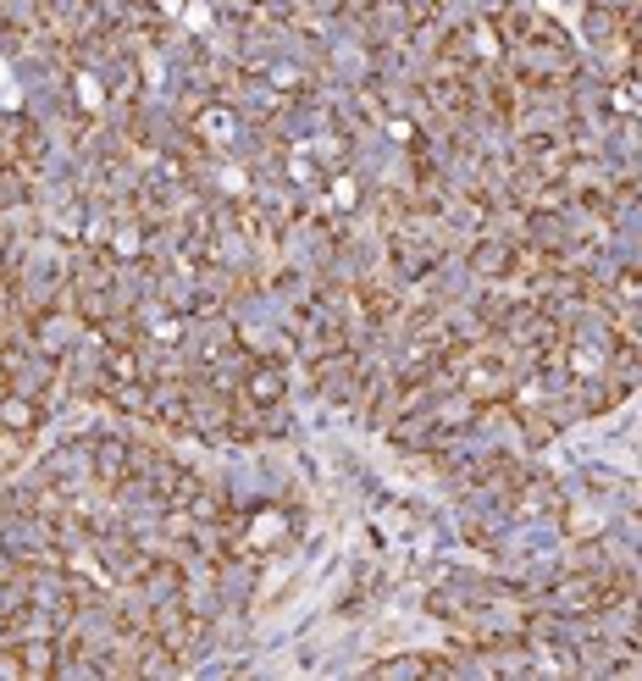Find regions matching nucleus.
I'll return each mask as SVG.
<instances>
[{"instance_id": "f257e3e1", "label": "nucleus", "mask_w": 642, "mask_h": 681, "mask_svg": "<svg viewBox=\"0 0 642 681\" xmlns=\"http://www.w3.org/2000/svg\"><path fill=\"white\" fill-rule=\"evenodd\" d=\"M144 587H150L155 598H172V593L183 587V571H178V565H167V560H161V565H144Z\"/></svg>"}, {"instance_id": "f03ea898", "label": "nucleus", "mask_w": 642, "mask_h": 681, "mask_svg": "<svg viewBox=\"0 0 642 681\" xmlns=\"http://www.w3.org/2000/svg\"><path fill=\"white\" fill-rule=\"evenodd\" d=\"M0 427H12V432H34V427H39V410L28 405V399H0Z\"/></svg>"}, {"instance_id": "7ed1b4c3", "label": "nucleus", "mask_w": 642, "mask_h": 681, "mask_svg": "<svg viewBox=\"0 0 642 681\" xmlns=\"http://www.w3.org/2000/svg\"><path fill=\"white\" fill-rule=\"evenodd\" d=\"M250 399H261V405L283 399V371H277V366H255L250 371Z\"/></svg>"}, {"instance_id": "20e7f679", "label": "nucleus", "mask_w": 642, "mask_h": 681, "mask_svg": "<svg viewBox=\"0 0 642 681\" xmlns=\"http://www.w3.org/2000/svg\"><path fill=\"white\" fill-rule=\"evenodd\" d=\"M504 266H510V250H504V244H482V250H476V272H504Z\"/></svg>"}, {"instance_id": "39448f33", "label": "nucleus", "mask_w": 642, "mask_h": 681, "mask_svg": "<svg viewBox=\"0 0 642 681\" xmlns=\"http://www.w3.org/2000/svg\"><path fill=\"white\" fill-rule=\"evenodd\" d=\"M0 399H6V366H0Z\"/></svg>"}]
</instances>
